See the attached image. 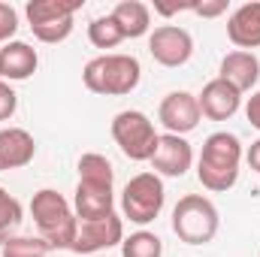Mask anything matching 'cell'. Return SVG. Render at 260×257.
<instances>
[{
    "mask_svg": "<svg viewBox=\"0 0 260 257\" xmlns=\"http://www.w3.org/2000/svg\"><path fill=\"white\" fill-rule=\"evenodd\" d=\"M73 212L79 221H97L106 218L109 212H115V194L106 185H88L79 182L76 194H73Z\"/></svg>",
    "mask_w": 260,
    "mask_h": 257,
    "instance_id": "9a60e30c",
    "label": "cell"
},
{
    "mask_svg": "<svg viewBox=\"0 0 260 257\" xmlns=\"http://www.w3.org/2000/svg\"><path fill=\"white\" fill-rule=\"evenodd\" d=\"M197 103H200V112H203L206 118H212V121H227V118H233V115L239 112L242 94H239L230 82H224V79L215 76L212 82L203 85V91L197 94Z\"/></svg>",
    "mask_w": 260,
    "mask_h": 257,
    "instance_id": "7c38bea8",
    "label": "cell"
},
{
    "mask_svg": "<svg viewBox=\"0 0 260 257\" xmlns=\"http://www.w3.org/2000/svg\"><path fill=\"white\" fill-rule=\"evenodd\" d=\"M164 203H167L164 179L157 173H139L121 191V215L130 218V224L145 227L164 212Z\"/></svg>",
    "mask_w": 260,
    "mask_h": 257,
    "instance_id": "52a82bcc",
    "label": "cell"
},
{
    "mask_svg": "<svg viewBox=\"0 0 260 257\" xmlns=\"http://www.w3.org/2000/svg\"><path fill=\"white\" fill-rule=\"evenodd\" d=\"M245 160H248V167L260 173V139H254L251 145H248V151H245Z\"/></svg>",
    "mask_w": 260,
    "mask_h": 257,
    "instance_id": "f1b7e54d",
    "label": "cell"
},
{
    "mask_svg": "<svg viewBox=\"0 0 260 257\" xmlns=\"http://www.w3.org/2000/svg\"><path fill=\"white\" fill-rule=\"evenodd\" d=\"M21 221H24L21 203L6 191V188H0V245H6L15 236V230L21 227Z\"/></svg>",
    "mask_w": 260,
    "mask_h": 257,
    "instance_id": "ffe728a7",
    "label": "cell"
},
{
    "mask_svg": "<svg viewBox=\"0 0 260 257\" xmlns=\"http://www.w3.org/2000/svg\"><path fill=\"white\" fill-rule=\"evenodd\" d=\"M221 227V215L218 206L203 197V194H188L176 203L173 209V233L185 242V245H206L218 236Z\"/></svg>",
    "mask_w": 260,
    "mask_h": 257,
    "instance_id": "277c9868",
    "label": "cell"
},
{
    "mask_svg": "<svg viewBox=\"0 0 260 257\" xmlns=\"http://www.w3.org/2000/svg\"><path fill=\"white\" fill-rule=\"evenodd\" d=\"M239 164H242V142L236 133L218 130L206 136L200 160H197V179L206 191L224 194L239 182Z\"/></svg>",
    "mask_w": 260,
    "mask_h": 257,
    "instance_id": "6da1fadb",
    "label": "cell"
},
{
    "mask_svg": "<svg viewBox=\"0 0 260 257\" xmlns=\"http://www.w3.org/2000/svg\"><path fill=\"white\" fill-rule=\"evenodd\" d=\"M124 242V221L109 212L106 218H97V221H79V230H76V242H73V254H94V251H103V248H112V245H121Z\"/></svg>",
    "mask_w": 260,
    "mask_h": 257,
    "instance_id": "9c48e42d",
    "label": "cell"
},
{
    "mask_svg": "<svg viewBox=\"0 0 260 257\" xmlns=\"http://www.w3.org/2000/svg\"><path fill=\"white\" fill-rule=\"evenodd\" d=\"M88 40L97 49H115V46L124 43V34H121V27L115 24L112 15H100L88 24Z\"/></svg>",
    "mask_w": 260,
    "mask_h": 257,
    "instance_id": "7402d4cb",
    "label": "cell"
},
{
    "mask_svg": "<svg viewBox=\"0 0 260 257\" xmlns=\"http://www.w3.org/2000/svg\"><path fill=\"white\" fill-rule=\"evenodd\" d=\"M109 15L121 27L124 40H139L151 30V6H145L142 0H118Z\"/></svg>",
    "mask_w": 260,
    "mask_h": 257,
    "instance_id": "ac0fdd59",
    "label": "cell"
},
{
    "mask_svg": "<svg viewBox=\"0 0 260 257\" xmlns=\"http://www.w3.org/2000/svg\"><path fill=\"white\" fill-rule=\"evenodd\" d=\"M218 79H224V82H230L239 94H245V91H251L254 85H257L260 79V61L254 52H230V55H224V61H221V70H218Z\"/></svg>",
    "mask_w": 260,
    "mask_h": 257,
    "instance_id": "2e32d148",
    "label": "cell"
},
{
    "mask_svg": "<svg viewBox=\"0 0 260 257\" xmlns=\"http://www.w3.org/2000/svg\"><path fill=\"white\" fill-rule=\"evenodd\" d=\"M154 12L157 15H176V12H194V0H185V3H164V0H154Z\"/></svg>",
    "mask_w": 260,
    "mask_h": 257,
    "instance_id": "4316f807",
    "label": "cell"
},
{
    "mask_svg": "<svg viewBox=\"0 0 260 257\" xmlns=\"http://www.w3.org/2000/svg\"><path fill=\"white\" fill-rule=\"evenodd\" d=\"M40 55L37 49H30L21 40H12L0 49V70H3V82H24L37 73Z\"/></svg>",
    "mask_w": 260,
    "mask_h": 257,
    "instance_id": "e0dca14e",
    "label": "cell"
},
{
    "mask_svg": "<svg viewBox=\"0 0 260 257\" xmlns=\"http://www.w3.org/2000/svg\"><path fill=\"white\" fill-rule=\"evenodd\" d=\"M0 82H3V70H0Z\"/></svg>",
    "mask_w": 260,
    "mask_h": 257,
    "instance_id": "f546056e",
    "label": "cell"
},
{
    "mask_svg": "<svg viewBox=\"0 0 260 257\" xmlns=\"http://www.w3.org/2000/svg\"><path fill=\"white\" fill-rule=\"evenodd\" d=\"M30 215H34V224L40 230V239L49 242L52 251H70L73 248L79 218L73 212V203L64 194L52 191V188L37 191L30 200Z\"/></svg>",
    "mask_w": 260,
    "mask_h": 257,
    "instance_id": "7a4b0ae2",
    "label": "cell"
},
{
    "mask_svg": "<svg viewBox=\"0 0 260 257\" xmlns=\"http://www.w3.org/2000/svg\"><path fill=\"white\" fill-rule=\"evenodd\" d=\"M148 55L160 67H185L194 55V37L179 24H160L148 34Z\"/></svg>",
    "mask_w": 260,
    "mask_h": 257,
    "instance_id": "ba28073f",
    "label": "cell"
},
{
    "mask_svg": "<svg viewBox=\"0 0 260 257\" xmlns=\"http://www.w3.org/2000/svg\"><path fill=\"white\" fill-rule=\"evenodd\" d=\"M79 182H88V185H106V188H112V182H115V170H112V164H109L103 154L88 151V154H82V157H79Z\"/></svg>",
    "mask_w": 260,
    "mask_h": 257,
    "instance_id": "d6986e66",
    "label": "cell"
},
{
    "mask_svg": "<svg viewBox=\"0 0 260 257\" xmlns=\"http://www.w3.org/2000/svg\"><path fill=\"white\" fill-rule=\"evenodd\" d=\"M37 157V139L24 127H3L0 130V173L21 170Z\"/></svg>",
    "mask_w": 260,
    "mask_h": 257,
    "instance_id": "5bb4252c",
    "label": "cell"
},
{
    "mask_svg": "<svg viewBox=\"0 0 260 257\" xmlns=\"http://www.w3.org/2000/svg\"><path fill=\"white\" fill-rule=\"evenodd\" d=\"M112 139L115 145L121 148V154L136 160V164H145L154 157L157 151V142H160V133L154 130V121L139 112V109H124L112 118Z\"/></svg>",
    "mask_w": 260,
    "mask_h": 257,
    "instance_id": "5b68a950",
    "label": "cell"
},
{
    "mask_svg": "<svg viewBox=\"0 0 260 257\" xmlns=\"http://www.w3.org/2000/svg\"><path fill=\"white\" fill-rule=\"evenodd\" d=\"M121 257H164V242L157 233L136 230L121 242Z\"/></svg>",
    "mask_w": 260,
    "mask_h": 257,
    "instance_id": "44dd1931",
    "label": "cell"
},
{
    "mask_svg": "<svg viewBox=\"0 0 260 257\" xmlns=\"http://www.w3.org/2000/svg\"><path fill=\"white\" fill-rule=\"evenodd\" d=\"M49 251V242L40 236H12L6 245H0V257H46Z\"/></svg>",
    "mask_w": 260,
    "mask_h": 257,
    "instance_id": "603a6c76",
    "label": "cell"
},
{
    "mask_svg": "<svg viewBox=\"0 0 260 257\" xmlns=\"http://www.w3.org/2000/svg\"><path fill=\"white\" fill-rule=\"evenodd\" d=\"M245 118H248V124L254 130H260V91H254V94L248 97V103H245Z\"/></svg>",
    "mask_w": 260,
    "mask_h": 257,
    "instance_id": "83f0119b",
    "label": "cell"
},
{
    "mask_svg": "<svg viewBox=\"0 0 260 257\" xmlns=\"http://www.w3.org/2000/svg\"><path fill=\"white\" fill-rule=\"evenodd\" d=\"M18 109V94L12 91L9 82H0V121H9Z\"/></svg>",
    "mask_w": 260,
    "mask_h": 257,
    "instance_id": "d4e9b609",
    "label": "cell"
},
{
    "mask_svg": "<svg viewBox=\"0 0 260 257\" xmlns=\"http://www.w3.org/2000/svg\"><path fill=\"white\" fill-rule=\"evenodd\" d=\"M15 30H18V12H15V6L0 3V46L12 43Z\"/></svg>",
    "mask_w": 260,
    "mask_h": 257,
    "instance_id": "cb8c5ba5",
    "label": "cell"
},
{
    "mask_svg": "<svg viewBox=\"0 0 260 257\" xmlns=\"http://www.w3.org/2000/svg\"><path fill=\"white\" fill-rule=\"evenodd\" d=\"M227 6H230L227 0H194V12L203 18H218L227 12Z\"/></svg>",
    "mask_w": 260,
    "mask_h": 257,
    "instance_id": "484cf974",
    "label": "cell"
},
{
    "mask_svg": "<svg viewBox=\"0 0 260 257\" xmlns=\"http://www.w3.org/2000/svg\"><path fill=\"white\" fill-rule=\"evenodd\" d=\"M227 40L239 49V52H251L260 46V0L242 3L233 9V15L227 18Z\"/></svg>",
    "mask_w": 260,
    "mask_h": 257,
    "instance_id": "4fadbf2b",
    "label": "cell"
},
{
    "mask_svg": "<svg viewBox=\"0 0 260 257\" xmlns=\"http://www.w3.org/2000/svg\"><path fill=\"white\" fill-rule=\"evenodd\" d=\"M82 9V0H30L24 6V15L30 21V30L40 43H64L73 34V15Z\"/></svg>",
    "mask_w": 260,
    "mask_h": 257,
    "instance_id": "8992f818",
    "label": "cell"
},
{
    "mask_svg": "<svg viewBox=\"0 0 260 257\" xmlns=\"http://www.w3.org/2000/svg\"><path fill=\"white\" fill-rule=\"evenodd\" d=\"M139 79H142L139 61L133 55H121V52L97 55L82 70L85 88L91 94H100V97H124L139 85Z\"/></svg>",
    "mask_w": 260,
    "mask_h": 257,
    "instance_id": "3957f363",
    "label": "cell"
},
{
    "mask_svg": "<svg viewBox=\"0 0 260 257\" xmlns=\"http://www.w3.org/2000/svg\"><path fill=\"white\" fill-rule=\"evenodd\" d=\"M151 164V173L157 176H167V179H182L191 164H194V148L185 136H176V133H160V142H157V151L154 157L148 160Z\"/></svg>",
    "mask_w": 260,
    "mask_h": 257,
    "instance_id": "8fae6325",
    "label": "cell"
},
{
    "mask_svg": "<svg viewBox=\"0 0 260 257\" xmlns=\"http://www.w3.org/2000/svg\"><path fill=\"white\" fill-rule=\"evenodd\" d=\"M200 118L203 112H200L197 94L191 91H170L157 106V121L167 127V133H176V136H188L191 130H197Z\"/></svg>",
    "mask_w": 260,
    "mask_h": 257,
    "instance_id": "30bf717a",
    "label": "cell"
}]
</instances>
